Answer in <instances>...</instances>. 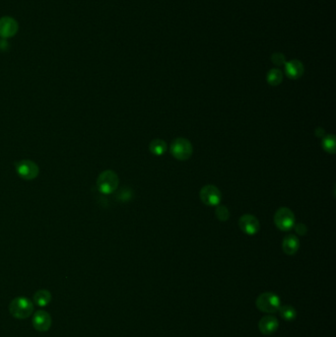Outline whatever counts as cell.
Returning <instances> with one entry per match:
<instances>
[{"label": "cell", "mask_w": 336, "mask_h": 337, "mask_svg": "<svg viewBox=\"0 0 336 337\" xmlns=\"http://www.w3.org/2000/svg\"><path fill=\"white\" fill-rule=\"evenodd\" d=\"M9 312L15 318H28L34 312L33 302L27 297H17L11 301Z\"/></svg>", "instance_id": "1"}, {"label": "cell", "mask_w": 336, "mask_h": 337, "mask_svg": "<svg viewBox=\"0 0 336 337\" xmlns=\"http://www.w3.org/2000/svg\"><path fill=\"white\" fill-rule=\"evenodd\" d=\"M221 191L218 187L208 184L205 185L201 190H200V199L201 201L209 206H214L218 205L221 201Z\"/></svg>", "instance_id": "7"}, {"label": "cell", "mask_w": 336, "mask_h": 337, "mask_svg": "<svg viewBox=\"0 0 336 337\" xmlns=\"http://www.w3.org/2000/svg\"><path fill=\"white\" fill-rule=\"evenodd\" d=\"M296 232L299 235H305L307 233V227L304 224L299 223V224L296 225Z\"/></svg>", "instance_id": "21"}, {"label": "cell", "mask_w": 336, "mask_h": 337, "mask_svg": "<svg viewBox=\"0 0 336 337\" xmlns=\"http://www.w3.org/2000/svg\"><path fill=\"white\" fill-rule=\"evenodd\" d=\"M322 147L323 149L330 153L334 154L335 153V138L334 135H327L326 137L323 138L322 140Z\"/></svg>", "instance_id": "18"}, {"label": "cell", "mask_w": 336, "mask_h": 337, "mask_svg": "<svg viewBox=\"0 0 336 337\" xmlns=\"http://www.w3.org/2000/svg\"><path fill=\"white\" fill-rule=\"evenodd\" d=\"M170 150L172 155L179 161L188 160L194 152L191 143L187 139L182 137H178L172 142Z\"/></svg>", "instance_id": "3"}, {"label": "cell", "mask_w": 336, "mask_h": 337, "mask_svg": "<svg viewBox=\"0 0 336 337\" xmlns=\"http://www.w3.org/2000/svg\"><path fill=\"white\" fill-rule=\"evenodd\" d=\"M304 65L300 60L294 59L285 63V71L287 76L291 79H298L304 73Z\"/></svg>", "instance_id": "12"}, {"label": "cell", "mask_w": 336, "mask_h": 337, "mask_svg": "<svg viewBox=\"0 0 336 337\" xmlns=\"http://www.w3.org/2000/svg\"><path fill=\"white\" fill-rule=\"evenodd\" d=\"M17 23L9 17H3L0 19V37L1 39H7L14 36L17 32Z\"/></svg>", "instance_id": "10"}, {"label": "cell", "mask_w": 336, "mask_h": 337, "mask_svg": "<svg viewBox=\"0 0 336 337\" xmlns=\"http://www.w3.org/2000/svg\"><path fill=\"white\" fill-rule=\"evenodd\" d=\"M34 302L37 306L39 307H45L46 305H49L52 301V294L49 290H45V289H41L35 293L34 295Z\"/></svg>", "instance_id": "14"}, {"label": "cell", "mask_w": 336, "mask_h": 337, "mask_svg": "<svg viewBox=\"0 0 336 337\" xmlns=\"http://www.w3.org/2000/svg\"><path fill=\"white\" fill-rule=\"evenodd\" d=\"M300 248L299 238L294 235H289L285 237L282 243V249L284 253L288 256L295 255Z\"/></svg>", "instance_id": "13"}, {"label": "cell", "mask_w": 336, "mask_h": 337, "mask_svg": "<svg viewBox=\"0 0 336 337\" xmlns=\"http://www.w3.org/2000/svg\"><path fill=\"white\" fill-rule=\"evenodd\" d=\"M7 41H6V39H1L0 40V50L3 51V50H6L7 49Z\"/></svg>", "instance_id": "22"}, {"label": "cell", "mask_w": 336, "mask_h": 337, "mask_svg": "<svg viewBox=\"0 0 336 337\" xmlns=\"http://www.w3.org/2000/svg\"><path fill=\"white\" fill-rule=\"evenodd\" d=\"M150 151L155 156H162L166 153L168 149L167 143L162 139H154L150 143Z\"/></svg>", "instance_id": "15"}, {"label": "cell", "mask_w": 336, "mask_h": 337, "mask_svg": "<svg viewBox=\"0 0 336 337\" xmlns=\"http://www.w3.org/2000/svg\"><path fill=\"white\" fill-rule=\"evenodd\" d=\"M257 308L266 314H275L281 307L279 297L273 293H263L257 299Z\"/></svg>", "instance_id": "4"}, {"label": "cell", "mask_w": 336, "mask_h": 337, "mask_svg": "<svg viewBox=\"0 0 336 337\" xmlns=\"http://www.w3.org/2000/svg\"><path fill=\"white\" fill-rule=\"evenodd\" d=\"M16 172L20 178L26 180L35 179L40 174L39 166L31 160H22L15 163Z\"/></svg>", "instance_id": "6"}, {"label": "cell", "mask_w": 336, "mask_h": 337, "mask_svg": "<svg viewBox=\"0 0 336 337\" xmlns=\"http://www.w3.org/2000/svg\"><path fill=\"white\" fill-rule=\"evenodd\" d=\"M215 214L220 221H227L230 218V212L225 206H218L215 210Z\"/></svg>", "instance_id": "19"}, {"label": "cell", "mask_w": 336, "mask_h": 337, "mask_svg": "<svg viewBox=\"0 0 336 337\" xmlns=\"http://www.w3.org/2000/svg\"><path fill=\"white\" fill-rule=\"evenodd\" d=\"M239 228L247 235H256L259 231V221L257 217L251 214H247L241 217L238 221Z\"/></svg>", "instance_id": "9"}, {"label": "cell", "mask_w": 336, "mask_h": 337, "mask_svg": "<svg viewBox=\"0 0 336 337\" xmlns=\"http://www.w3.org/2000/svg\"><path fill=\"white\" fill-rule=\"evenodd\" d=\"M32 323L33 326L35 327L36 330L40 331V332H46L49 331L53 320H52V317L51 315L42 310H40L38 312L35 313V315L33 316V319H32Z\"/></svg>", "instance_id": "8"}, {"label": "cell", "mask_w": 336, "mask_h": 337, "mask_svg": "<svg viewBox=\"0 0 336 337\" xmlns=\"http://www.w3.org/2000/svg\"><path fill=\"white\" fill-rule=\"evenodd\" d=\"M274 223L278 229L288 231L295 225V215L289 208L282 207L275 213Z\"/></svg>", "instance_id": "5"}, {"label": "cell", "mask_w": 336, "mask_h": 337, "mask_svg": "<svg viewBox=\"0 0 336 337\" xmlns=\"http://www.w3.org/2000/svg\"><path fill=\"white\" fill-rule=\"evenodd\" d=\"M278 327H279L278 319L273 316L263 317L258 323V328L260 332L265 335H270L274 333L278 329Z\"/></svg>", "instance_id": "11"}, {"label": "cell", "mask_w": 336, "mask_h": 337, "mask_svg": "<svg viewBox=\"0 0 336 337\" xmlns=\"http://www.w3.org/2000/svg\"><path fill=\"white\" fill-rule=\"evenodd\" d=\"M271 60L272 62L277 65V66H281L283 64L286 63V60H285V57L283 54H280V53H276V54H273L272 57H271Z\"/></svg>", "instance_id": "20"}, {"label": "cell", "mask_w": 336, "mask_h": 337, "mask_svg": "<svg viewBox=\"0 0 336 337\" xmlns=\"http://www.w3.org/2000/svg\"><path fill=\"white\" fill-rule=\"evenodd\" d=\"M119 183L118 175L112 171L107 170L100 174L97 179V188L103 195H111L116 191Z\"/></svg>", "instance_id": "2"}, {"label": "cell", "mask_w": 336, "mask_h": 337, "mask_svg": "<svg viewBox=\"0 0 336 337\" xmlns=\"http://www.w3.org/2000/svg\"><path fill=\"white\" fill-rule=\"evenodd\" d=\"M278 312L280 316L282 317V318L286 321H292L297 317V311L290 305L281 306Z\"/></svg>", "instance_id": "16"}, {"label": "cell", "mask_w": 336, "mask_h": 337, "mask_svg": "<svg viewBox=\"0 0 336 337\" xmlns=\"http://www.w3.org/2000/svg\"><path fill=\"white\" fill-rule=\"evenodd\" d=\"M283 80V74L281 72V70L279 69H271L268 73H267V82L272 85V86H277L279 85Z\"/></svg>", "instance_id": "17"}]
</instances>
